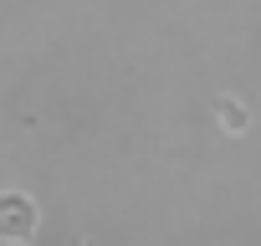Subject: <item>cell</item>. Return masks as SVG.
Here are the masks:
<instances>
[{"instance_id":"obj_2","label":"cell","mask_w":261,"mask_h":246,"mask_svg":"<svg viewBox=\"0 0 261 246\" xmlns=\"http://www.w3.org/2000/svg\"><path fill=\"white\" fill-rule=\"evenodd\" d=\"M215 118H220V134H230V139L251 129V113H246L236 97H215Z\"/></svg>"},{"instance_id":"obj_1","label":"cell","mask_w":261,"mask_h":246,"mask_svg":"<svg viewBox=\"0 0 261 246\" xmlns=\"http://www.w3.org/2000/svg\"><path fill=\"white\" fill-rule=\"evenodd\" d=\"M31 231H36V200H31V195H16V190H6V195H0V236L26 241Z\"/></svg>"}]
</instances>
